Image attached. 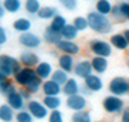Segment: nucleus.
Instances as JSON below:
<instances>
[{
  "label": "nucleus",
  "instance_id": "f257e3e1",
  "mask_svg": "<svg viewBox=\"0 0 129 122\" xmlns=\"http://www.w3.org/2000/svg\"><path fill=\"white\" fill-rule=\"evenodd\" d=\"M87 20H88L89 30L95 31L96 34H109V33H112V30H114V24H112L111 17L99 14V13H96L95 10L88 13Z\"/></svg>",
  "mask_w": 129,
  "mask_h": 122
},
{
  "label": "nucleus",
  "instance_id": "f03ea898",
  "mask_svg": "<svg viewBox=\"0 0 129 122\" xmlns=\"http://www.w3.org/2000/svg\"><path fill=\"white\" fill-rule=\"evenodd\" d=\"M88 50L94 54V57H102L108 58L112 55V47H111L109 41L106 40H101V38H92L88 43Z\"/></svg>",
  "mask_w": 129,
  "mask_h": 122
},
{
  "label": "nucleus",
  "instance_id": "7ed1b4c3",
  "mask_svg": "<svg viewBox=\"0 0 129 122\" xmlns=\"http://www.w3.org/2000/svg\"><path fill=\"white\" fill-rule=\"evenodd\" d=\"M21 68L23 67L20 64L19 58L13 57V55H9V54H0V70L9 78L10 77H14Z\"/></svg>",
  "mask_w": 129,
  "mask_h": 122
},
{
  "label": "nucleus",
  "instance_id": "20e7f679",
  "mask_svg": "<svg viewBox=\"0 0 129 122\" xmlns=\"http://www.w3.org/2000/svg\"><path fill=\"white\" fill-rule=\"evenodd\" d=\"M102 108L109 115H121L122 111L125 109V102L119 97L108 95L102 99Z\"/></svg>",
  "mask_w": 129,
  "mask_h": 122
},
{
  "label": "nucleus",
  "instance_id": "39448f33",
  "mask_svg": "<svg viewBox=\"0 0 129 122\" xmlns=\"http://www.w3.org/2000/svg\"><path fill=\"white\" fill-rule=\"evenodd\" d=\"M108 89H109V95H115L119 98L123 95H128L129 80L125 77H114L108 84Z\"/></svg>",
  "mask_w": 129,
  "mask_h": 122
},
{
  "label": "nucleus",
  "instance_id": "423d86ee",
  "mask_svg": "<svg viewBox=\"0 0 129 122\" xmlns=\"http://www.w3.org/2000/svg\"><path fill=\"white\" fill-rule=\"evenodd\" d=\"M26 109L30 112V115L36 119H38V121H43V119H47L48 118V109H47L46 107H44V104L40 101V99H31V101H28L26 105Z\"/></svg>",
  "mask_w": 129,
  "mask_h": 122
},
{
  "label": "nucleus",
  "instance_id": "0eeeda50",
  "mask_svg": "<svg viewBox=\"0 0 129 122\" xmlns=\"http://www.w3.org/2000/svg\"><path fill=\"white\" fill-rule=\"evenodd\" d=\"M17 40H19L20 46L24 47V50H30V51L38 48L43 44V38L40 36L34 34V33H31V31L24 33V34H20Z\"/></svg>",
  "mask_w": 129,
  "mask_h": 122
},
{
  "label": "nucleus",
  "instance_id": "6e6552de",
  "mask_svg": "<svg viewBox=\"0 0 129 122\" xmlns=\"http://www.w3.org/2000/svg\"><path fill=\"white\" fill-rule=\"evenodd\" d=\"M36 78H37V75H36L34 68H24V67L13 77L14 82L17 85H20V88H26L27 85L30 84L31 81H34Z\"/></svg>",
  "mask_w": 129,
  "mask_h": 122
},
{
  "label": "nucleus",
  "instance_id": "1a4fd4ad",
  "mask_svg": "<svg viewBox=\"0 0 129 122\" xmlns=\"http://www.w3.org/2000/svg\"><path fill=\"white\" fill-rule=\"evenodd\" d=\"M65 107L70 111H72V112H81V111H87L88 101L85 97L80 95V94L78 95H72V97H67Z\"/></svg>",
  "mask_w": 129,
  "mask_h": 122
},
{
  "label": "nucleus",
  "instance_id": "9d476101",
  "mask_svg": "<svg viewBox=\"0 0 129 122\" xmlns=\"http://www.w3.org/2000/svg\"><path fill=\"white\" fill-rule=\"evenodd\" d=\"M72 74H74L77 78H81V80H85V78H88L89 75H92L94 71H92V67H91V61L87 60V58H84V60H81V61H77Z\"/></svg>",
  "mask_w": 129,
  "mask_h": 122
},
{
  "label": "nucleus",
  "instance_id": "9b49d317",
  "mask_svg": "<svg viewBox=\"0 0 129 122\" xmlns=\"http://www.w3.org/2000/svg\"><path fill=\"white\" fill-rule=\"evenodd\" d=\"M55 50L60 51V54H67L71 57H75L81 53V47L77 41H65V40H61L55 46Z\"/></svg>",
  "mask_w": 129,
  "mask_h": 122
},
{
  "label": "nucleus",
  "instance_id": "f8f14e48",
  "mask_svg": "<svg viewBox=\"0 0 129 122\" xmlns=\"http://www.w3.org/2000/svg\"><path fill=\"white\" fill-rule=\"evenodd\" d=\"M19 61H20V64H21V67H24V68H36L40 64V57L34 51L23 50L19 57Z\"/></svg>",
  "mask_w": 129,
  "mask_h": 122
},
{
  "label": "nucleus",
  "instance_id": "ddd939ff",
  "mask_svg": "<svg viewBox=\"0 0 129 122\" xmlns=\"http://www.w3.org/2000/svg\"><path fill=\"white\" fill-rule=\"evenodd\" d=\"M6 104H7L14 112H19V111H21V109L26 108V101L20 97V94L17 92V89L6 97Z\"/></svg>",
  "mask_w": 129,
  "mask_h": 122
},
{
  "label": "nucleus",
  "instance_id": "4468645a",
  "mask_svg": "<svg viewBox=\"0 0 129 122\" xmlns=\"http://www.w3.org/2000/svg\"><path fill=\"white\" fill-rule=\"evenodd\" d=\"M34 71H36L37 78H40L41 81H47L51 78V75L54 73V68L51 65V63H48V61H40V64L34 68Z\"/></svg>",
  "mask_w": 129,
  "mask_h": 122
},
{
  "label": "nucleus",
  "instance_id": "2eb2a0df",
  "mask_svg": "<svg viewBox=\"0 0 129 122\" xmlns=\"http://www.w3.org/2000/svg\"><path fill=\"white\" fill-rule=\"evenodd\" d=\"M84 85L89 89V91L94 94V92H101L104 89V81L101 78V75H96V74H92L88 78L84 80Z\"/></svg>",
  "mask_w": 129,
  "mask_h": 122
},
{
  "label": "nucleus",
  "instance_id": "dca6fc26",
  "mask_svg": "<svg viewBox=\"0 0 129 122\" xmlns=\"http://www.w3.org/2000/svg\"><path fill=\"white\" fill-rule=\"evenodd\" d=\"M75 57H71V55H67V54H60L58 55V68L62 70L64 73L70 74L74 71V67H75Z\"/></svg>",
  "mask_w": 129,
  "mask_h": 122
},
{
  "label": "nucleus",
  "instance_id": "f3484780",
  "mask_svg": "<svg viewBox=\"0 0 129 122\" xmlns=\"http://www.w3.org/2000/svg\"><path fill=\"white\" fill-rule=\"evenodd\" d=\"M80 87H81V84L78 82V80L70 77V80L61 87V94H64L65 97L78 95V94H80Z\"/></svg>",
  "mask_w": 129,
  "mask_h": 122
},
{
  "label": "nucleus",
  "instance_id": "a211bd4d",
  "mask_svg": "<svg viewBox=\"0 0 129 122\" xmlns=\"http://www.w3.org/2000/svg\"><path fill=\"white\" fill-rule=\"evenodd\" d=\"M41 92L44 97H60L61 94V87L58 84H55L51 78L47 81H43Z\"/></svg>",
  "mask_w": 129,
  "mask_h": 122
},
{
  "label": "nucleus",
  "instance_id": "6ab92c4d",
  "mask_svg": "<svg viewBox=\"0 0 129 122\" xmlns=\"http://www.w3.org/2000/svg\"><path fill=\"white\" fill-rule=\"evenodd\" d=\"M91 67L94 74L96 75H101V74H105L108 71V67H109V63H108V58H102V57H92L91 60Z\"/></svg>",
  "mask_w": 129,
  "mask_h": 122
},
{
  "label": "nucleus",
  "instance_id": "aec40b11",
  "mask_svg": "<svg viewBox=\"0 0 129 122\" xmlns=\"http://www.w3.org/2000/svg\"><path fill=\"white\" fill-rule=\"evenodd\" d=\"M109 44L112 48H116L119 51H126L129 48V44L122 33H114L109 38Z\"/></svg>",
  "mask_w": 129,
  "mask_h": 122
},
{
  "label": "nucleus",
  "instance_id": "412c9836",
  "mask_svg": "<svg viewBox=\"0 0 129 122\" xmlns=\"http://www.w3.org/2000/svg\"><path fill=\"white\" fill-rule=\"evenodd\" d=\"M13 30L20 33V34H24V33H28L31 31V27H33V23H31L30 19L27 17H19L13 21Z\"/></svg>",
  "mask_w": 129,
  "mask_h": 122
},
{
  "label": "nucleus",
  "instance_id": "4be33fe9",
  "mask_svg": "<svg viewBox=\"0 0 129 122\" xmlns=\"http://www.w3.org/2000/svg\"><path fill=\"white\" fill-rule=\"evenodd\" d=\"M61 40H62V38H61V34H60V33H57V31H53L48 26L46 27L44 34H43V41L47 43V44H50V46H57Z\"/></svg>",
  "mask_w": 129,
  "mask_h": 122
},
{
  "label": "nucleus",
  "instance_id": "5701e85b",
  "mask_svg": "<svg viewBox=\"0 0 129 122\" xmlns=\"http://www.w3.org/2000/svg\"><path fill=\"white\" fill-rule=\"evenodd\" d=\"M57 14H58L57 7H54V6H41L40 12L37 13V17L40 20H48V21H51Z\"/></svg>",
  "mask_w": 129,
  "mask_h": 122
},
{
  "label": "nucleus",
  "instance_id": "b1692460",
  "mask_svg": "<svg viewBox=\"0 0 129 122\" xmlns=\"http://www.w3.org/2000/svg\"><path fill=\"white\" fill-rule=\"evenodd\" d=\"M112 7H114V3L109 2V0H98V2H95V12L102 16H106V17L111 16Z\"/></svg>",
  "mask_w": 129,
  "mask_h": 122
},
{
  "label": "nucleus",
  "instance_id": "393cba45",
  "mask_svg": "<svg viewBox=\"0 0 129 122\" xmlns=\"http://www.w3.org/2000/svg\"><path fill=\"white\" fill-rule=\"evenodd\" d=\"M41 102L44 104V107L48 109V112L51 111H57L62 105V99L60 97H43Z\"/></svg>",
  "mask_w": 129,
  "mask_h": 122
},
{
  "label": "nucleus",
  "instance_id": "a878e982",
  "mask_svg": "<svg viewBox=\"0 0 129 122\" xmlns=\"http://www.w3.org/2000/svg\"><path fill=\"white\" fill-rule=\"evenodd\" d=\"M61 38L62 40H65V41H74V40H77V37H78V30H77L75 27L72 26V23H68L67 26L61 30Z\"/></svg>",
  "mask_w": 129,
  "mask_h": 122
},
{
  "label": "nucleus",
  "instance_id": "bb28decb",
  "mask_svg": "<svg viewBox=\"0 0 129 122\" xmlns=\"http://www.w3.org/2000/svg\"><path fill=\"white\" fill-rule=\"evenodd\" d=\"M68 24V21H67V17L65 16H62V14H60L58 13L55 17H54L51 21H50V24H48V27L51 28L53 31H57V33H61V30L64 28L65 26Z\"/></svg>",
  "mask_w": 129,
  "mask_h": 122
},
{
  "label": "nucleus",
  "instance_id": "cd10ccee",
  "mask_svg": "<svg viewBox=\"0 0 129 122\" xmlns=\"http://www.w3.org/2000/svg\"><path fill=\"white\" fill-rule=\"evenodd\" d=\"M16 116V112L4 102L0 105V121L2 122H13Z\"/></svg>",
  "mask_w": 129,
  "mask_h": 122
},
{
  "label": "nucleus",
  "instance_id": "c85d7f7f",
  "mask_svg": "<svg viewBox=\"0 0 129 122\" xmlns=\"http://www.w3.org/2000/svg\"><path fill=\"white\" fill-rule=\"evenodd\" d=\"M3 7L6 10V13L16 14V13H19L23 9V2H20V0H4Z\"/></svg>",
  "mask_w": 129,
  "mask_h": 122
},
{
  "label": "nucleus",
  "instance_id": "c756f323",
  "mask_svg": "<svg viewBox=\"0 0 129 122\" xmlns=\"http://www.w3.org/2000/svg\"><path fill=\"white\" fill-rule=\"evenodd\" d=\"M41 2L40 0H26L23 3V7L28 14L31 16H37V13L40 12V9H41Z\"/></svg>",
  "mask_w": 129,
  "mask_h": 122
},
{
  "label": "nucleus",
  "instance_id": "7c9ffc66",
  "mask_svg": "<svg viewBox=\"0 0 129 122\" xmlns=\"http://www.w3.org/2000/svg\"><path fill=\"white\" fill-rule=\"evenodd\" d=\"M51 80H53L55 84H58L60 87H62V85H64L65 82L70 80V75L67 73H64L62 70L57 68V70H54L53 75H51Z\"/></svg>",
  "mask_w": 129,
  "mask_h": 122
},
{
  "label": "nucleus",
  "instance_id": "2f4dec72",
  "mask_svg": "<svg viewBox=\"0 0 129 122\" xmlns=\"http://www.w3.org/2000/svg\"><path fill=\"white\" fill-rule=\"evenodd\" d=\"M72 26L78 30V33H84V31L89 30L88 20H87V17H84V16H77V17H74V20H72Z\"/></svg>",
  "mask_w": 129,
  "mask_h": 122
},
{
  "label": "nucleus",
  "instance_id": "473e14b6",
  "mask_svg": "<svg viewBox=\"0 0 129 122\" xmlns=\"http://www.w3.org/2000/svg\"><path fill=\"white\" fill-rule=\"evenodd\" d=\"M14 91H16V85L12 80H6V81H3V82H0V95L2 97L6 98L9 94H12V92H14Z\"/></svg>",
  "mask_w": 129,
  "mask_h": 122
},
{
  "label": "nucleus",
  "instance_id": "72a5a7b5",
  "mask_svg": "<svg viewBox=\"0 0 129 122\" xmlns=\"http://www.w3.org/2000/svg\"><path fill=\"white\" fill-rule=\"evenodd\" d=\"M71 122H92V115L88 111L74 112L71 116Z\"/></svg>",
  "mask_w": 129,
  "mask_h": 122
},
{
  "label": "nucleus",
  "instance_id": "f704fd0d",
  "mask_svg": "<svg viewBox=\"0 0 129 122\" xmlns=\"http://www.w3.org/2000/svg\"><path fill=\"white\" fill-rule=\"evenodd\" d=\"M41 87H43V81L40 78H36L34 81H31L30 84L26 87V89L30 92V95H37L38 92H41Z\"/></svg>",
  "mask_w": 129,
  "mask_h": 122
},
{
  "label": "nucleus",
  "instance_id": "c9c22d12",
  "mask_svg": "<svg viewBox=\"0 0 129 122\" xmlns=\"http://www.w3.org/2000/svg\"><path fill=\"white\" fill-rule=\"evenodd\" d=\"M14 121L16 122H34V118L30 115V112L24 108V109L16 112V116H14Z\"/></svg>",
  "mask_w": 129,
  "mask_h": 122
},
{
  "label": "nucleus",
  "instance_id": "e433bc0d",
  "mask_svg": "<svg viewBox=\"0 0 129 122\" xmlns=\"http://www.w3.org/2000/svg\"><path fill=\"white\" fill-rule=\"evenodd\" d=\"M48 122H64V114L60 109L57 111H51L48 114Z\"/></svg>",
  "mask_w": 129,
  "mask_h": 122
},
{
  "label": "nucleus",
  "instance_id": "4c0bfd02",
  "mask_svg": "<svg viewBox=\"0 0 129 122\" xmlns=\"http://www.w3.org/2000/svg\"><path fill=\"white\" fill-rule=\"evenodd\" d=\"M60 4H61V7H64L68 12H74L78 7V2H75V0H61Z\"/></svg>",
  "mask_w": 129,
  "mask_h": 122
},
{
  "label": "nucleus",
  "instance_id": "58836bf2",
  "mask_svg": "<svg viewBox=\"0 0 129 122\" xmlns=\"http://www.w3.org/2000/svg\"><path fill=\"white\" fill-rule=\"evenodd\" d=\"M111 17H112V20H115V21H118V23L123 21V17H122V13H121V9H119V4H114L112 12H111Z\"/></svg>",
  "mask_w": 129,
  "mask_h": 122
},
{
  "label": "nucleus",
  "instance_id": "ea45409f",
  "mask_svg": "<svg viewBox=\"0 0 129 122\" xmlns=\"http://www.w3.org/2000/svg\"><path fill=\"white\" fill-rule=\"evenodd\" d=\"M118 4H119V9H121L123 21H129V2H122V3Z\"/></svg>",
  "mask_w": 129,
  "mask_h": 122
},
{
  "label": "nucleus",
  "instance_id": "a19ab883",
  "mask_svg": "<svg viewBox=\"0 0 129 122\" xmlns=\"http://www.w3.org/2000/svg\"><path fill=\"white\" fill-rule=\"evenodd\" d=\"M9 41V34L7 31H6V28H4L3 26H0V47L4 46L6 43Z\"/></svg>",
  "mask_w": 129,
  "mask_h": 122
},
{
  "label": "nucleus",
  "instance_id": "79ce46f5",
  "mask_svg": "<svg viewBox=\"0 0 129 122\" xmlns=\"http://www.w3.org/2000/svg\"><path fill=\"white\" fill-rule=\"evenodd\" d=\"M17 92H19L20 97H21V98H23L24 101H27V102L33 99V98H31V95H30V92L27 91L26 88H19V89H17Z\"/></svg>",
  "mask_w": 129,
  "mask_h": 122
},
{
  "label": "nucleus",
  "instance_id": "37998d69",
  "mask_svg": "<svg viewBox=\"0 0 129 122\" xmlns=\"http://www.w3.org/2000/svg\"><path fill=\"white\" fill-rule=\"evenodd\" d=\"M121 122H129V107H125V109L122 111Z\"/></svg>",
  "mask_w": 129,
  "mask_h": 122
},
{
  "label": "nucleus",
  "instance_id": "c03bdc74",
  "mask_svg": "<svg viewBox=\"0 0 129 122\" xmlns=\"http://www.w3.org/2000/svg\"><path fill=\"white\" fill-rule=\"evenodd\" d=\"M91 94H92V92L89 91V89H88V88L85 87L84 84L80 87V95H82V97H85V98H87V97H89Z\"/></svg>",
  "mask_w": 129,
  "mask_h": 122
},
{
  "label": "nucleus",
  "instance_id": "a18cd8bd",
  "mask_svg": "<svg viewBox=\"0 0 129 122\" xmlns=\"http://www.w3.org/2000/svg\"><path fill=\"white\" fill-rule=\"evenodd\" d=\"M4 16H6V10L3 7V2H0V20L4 19Z\"/></svg>",
  "mask_w": 129,
  "mask_h": 122
},
{
  "label": "nucleus",
  "instance_id": "49530a36",
  "mask_svg": "<svg viewBox=\"0 0 129 122\" xmlns=\"http://www.w3.org/2000/svg\"><path fill=\"white\" fill-rule=\"evenodd\" d=\"M6 80H10V78H9V77L6 75L2 70H0V82H3V81H6Z\"/></svg>",
  "mask_w": 129,
  "mask_h": 122
},
{
  "label": "nucleus",
  "instance_id": "de8ad7c7",
  "mask_svg": "<svg viewBox=\"0 0 129 122\" xmlns=\"http://www.w3.org/2000/svg\"><path fill=\"white\" fill-rule=\"evenodd\" d=\"M122 34H123V37L126 38V41H128V44H129V28H125Z\"/></svg>",
  "mask_w": 129,
  "mask_h": 122
},
{
  "label": "nucleus",
  "instance_id": "09e8293b",
  "mask_svg": "<svg viewBox=\"0 0 129 122\" xmlns=\"http://www.w3.org/2000/svg\"><path fill=\"white\" fill-rule=\"evenodd\" d=\"M126 67H128V70H129V58H128V61H126Z\"/></svg>",
  "mask_w": 129,
  "mask_h": 122
},
{
  "label": "nucleus",
  "instance_id": "8fccbe9b",
  "mask_svg": "<svg viewBox=\"0 0 129 122\" xmlns=\"http://www.w3.org/2000/svg\"><path fill=\"white\" fill-rule=\"evenodd\" d=\"M92 122H105V121H92Z\"/></svg>",
  "mask_w": 129,
  "mask_h": 122
}]
</instances>
